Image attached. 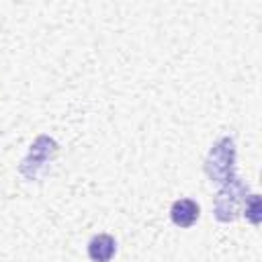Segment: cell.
<instances>
[{"instance_id": "3957f363", "label": "cell", "mask_w": 262, "mask_h": 262, "mask_svg": "<svg viewBox=\"0 0 262 262\" xmlns=\"http://www.w3.org/2000/svg\"><path fill=\"white\" fill-rule=\"evenodd\" d=\"M199 213H201L199 205L190 199H180L170 209V217H172L174 225H178V227H190L199 219Z\"/></svg>"}, {"instance_id": "7a4b0ae2", "label": "cell", "mask_w": 262, "mask_h": 262, "mask_svg": "<svg viewBox=\"0 0 262 262\" xmlns=\"http://www.w3.org/2000/svg\"><path fill=\"white\" fill-rule=\"evenodd\" d=\"M117 244L108 233H98L88 242V256L92 262H108L115 256Z\"/></svg>"}, {"instance_id": "6da1fadb", "label": "cell", "mask_w": 262, "mask_h": 262, "mask_svg": "<svg viewBox=\"0 0 262 262\" xmlns=\"http://www.w3.org/2000/svg\"><path fill=\"white\" fill-rule=\"evenodd\" d=\"M231 164H233V141L225 137L211 151L207 172L211 178H217L219 182H227L231 176Z\"/></svg>"}]
</instances>
